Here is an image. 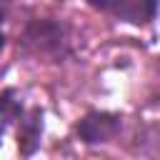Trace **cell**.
<instances>
[{
    "label": "cell",
    "instance_id": "1",
    "mask_svg": "<svg viewBox=\"0 0 160 160\" xmlns=\"http://www.w3.org/2000/svg\"><path fill=\"white\" fill-rule=\"evenodd\" d=\"M18 48L30 58L60 62L70 55V28L55 18L30 20L18 38Z\"/></svg>",
    "mask_w": 160,
    "mask_h": 160
},
{
    "label": "cell",
    "instance_id": "2",
    "mask_svg": "<svg viewBox=\"0 0 160 160\" xmlns=\"http://www.w3.org/2000/svg\"><path fill=\"white\" fill-rule=\"evenodd\" d=\"M88 5L98 12H105L135 28L150 25L160 10V0H88Z\"/></svg>",
    "mask_w": 160,
    "mask_h": 160
},
{
    "label": "cell",
    "instance_id": "3",
    "mask_svg": "<svg viewBox=\"0 0 160 160\" xmlns=\"http://www.w3.org/2000/svg\"><path fill=\"white\" fill-rule=\"evenodd\" d=\"M122 130V115L110 110H88L75 122V135L82 145H105Z\"/></svg>",
    "mask_w": 160,
    "mask_h": 160
},
{
    "label": "cell",
    "instance_id": "4",
    "mask_svg": "<svg viewBox=\"0 0 160 160\" xmlns=\"http://www.w3.org/2000/svg\"><path fill=\"white\" fill-rule=\"evenodd\" d=\"M42 138V108H30L20 118V130H18V150L20 155L30 158L40 148Z\"/></svg>",
    "mask_w": 160,
    "mask_h": 160
},
{
    "label": "cell",
    "instance_id": "5",
    "mask_svg": "<svg viewBox=\"0 0 160 160\" xmlns=\"http://www.w3.org/2000/svg\"><path fill=\"white\" fill-rule=\"evenodd\" d=\"M22 115H25V108H22L20 92L15 88H5L0 92V118L5 122H20Z\"/></svg>",
    "mask_w": 160,
    "mask_h": 160
},
{
    "label": "cell",
    "instance_id": "6",
    "mask_svg": "<svg viewBox=\"0 0 160 160\" xmlns=\"http://www.w3.org/2000/svg\"><path fill=\"white\" fill-rule=\"evenodd\" d=\"M5 125H8V122L0 118V142H2V135H5Z\"/></svg>",
    "mask_w": 160,
    "mask_h": 160
},
{
    "label": "cell",
    "instance_id": "7",
    "mask_svg": "<svg viewBox=\"0 0 160 160\" xmlns=\"http://www.w3.org/2000/svg\"><path fill=\"white\" fill-rule=\"evenodd\" d=\"M5 40H8V38H5V32L0 30V52H2V48H5Z\"/></svg>",
    "mask_w": 160,
    "mask_h": 160
}]
</instances>
